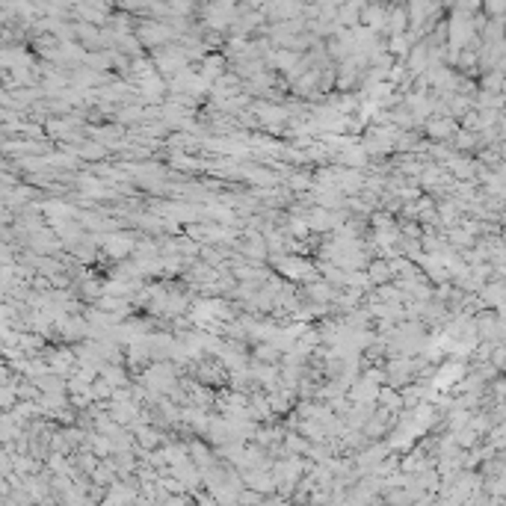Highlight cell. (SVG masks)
Segmentation results:
<instances>
[{
	"label": "cell",
	"mask_w": 506,
	"mask_h": 506,
	"mask_svg": "<svg viewBox=\"0 0 506 506\" xmlns=\"http://www.w3.org/2000/svg\"><path fill=\"white\" fill-rule=\"evenodd\" d=\"M424 128V134L430 137V139H435V142H450V137L459 130V122H453V119H447V116H430L426 122L421 125Z\"/></svg>",
	"instance_id": "1"
}]
</instances>
